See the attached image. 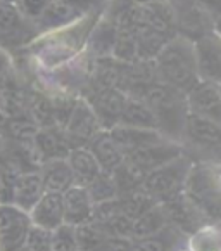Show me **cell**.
Listing matches in <instances>:
<instances>
[{"label": "cell", "mask_w": 221, "mask_h": 251, "mask_svg": "<svg viewBox=\"0 0 221 251\" xmlns=\"http://www.w3.org/2000/svg\"><path fill=\"white\" fill-rule=\"evenodd\" d=\"M159 83L187 94L192 87L199 83L196 49L194 42L177 35L162 47V50L152 61Z\"/></svg>", "instance_id": "cell-1"}, {"label": "cell", "mask_w": 221, "mask_h": 251, "mask_svg": "<svg viewBox=\"0 0 221 251\" xmlns=\"http://www.w3.org/2000/svg\"><path fill=\"white\" fill-rule=\"evenodd\" d=\"M177 35L170 0L140 4V18L136 26V61H154L162 47Z\"/></svg>", "instance_id": "cell-2"}, {"label": "cell", "mask_w": 221, "mask_h": 251, "mask_svg": "<svg viewBox=\"0 0 221 251\" xmlns=\"http://www.w3.org/2000/svg\"><path fill=\"white\" fill-rule=\"evenodd\" d=\"M183 194L206 222H221V165L192 163Z\"/></svg>", "instance_id": "cell-3"}, {"label": "cell", "mask_w": 221, "mask_h": 251, "mask_svg": "<svg viewBox=\"0 0 221 251\" xmlns=\"http://www.w3.org/2000/svg\"><path fill=\"white\" fill-rule=\"evenodd\" d=\"M142 99L154 113L159 132L171 141L180 142L188 118L187 94L157 81L142 96Z\"/></svg>", "instance_id": "cell-4"}, {"label": "cell", "mask_w": 221, "mask_h": 251, "mask_svg": "<svg viewBox=\"0 0 221 251\" xmlns=\"http://www.w3.org/2000/svg\"><path fill=\"white\" fill-rule=\"evenodd\" d=\"M181 149L188 159L221 165V126L188 115L181 135Z\"/></svg>", "instance_id": "cell-5"}, {"label": "cell", "mask_w": 221, "mask_h": 251, "mask_svg": "<svg viewBox=\"0 0 221 251\" xmlns=\"http://www.w3.org/2000/svg\"><path fill=\"white\" fill-rule=\"evenodd\" d=\"M192 166V159L185 154L157 166L152 172L145 174L142 189L155 203H166L173 198L183 194L185 182H187L188 170Z\"/></svg>", "instance_id": "cell-6"}, {"label": "cell", "mask_w": 221, "mask_h": 251, "mask_svg": "<svg viewBox=\"0 0 221 251\" xmlns=\"http://www.w3.org/2000/svg\"><path fill=\"white\" fill-rule=\"evenodd\" d=\"M38 37L33 21L24 18L14 4L0 2V47L14 55L30 47Z\"/></svg>", "instance_id": "cell-7"}, {"label": "cell", "mask_w": 221, "mask_h": 251, "mask_svg": "<svg viewBox=\"0 0 221 251\" xmlns=\"http://www.w3.org/2000/svg\"><path fill=\"white\" fill-rule=\"evenodd\" d=\"M175 16L177 33L196 42L204 35L213 33L214 18L204 9L199 0H170Z\"/></svg>", "instance_id": "cell-8"}, {"label": "cell", "mask_w": 221, "mask_h": 251, "mask_svg": "<svg viewBox=\"0 0 221 251\" xmlns=\"http://www.w3.org/2000/svg\"><path fill=\"white\" fill-rule=\"evenodd\" d=\"M69 148H87L93 137L104 130L93 113L92 106L83 97H78L69 118L63 126Z\"/></svg>", "instance_id": "cell-9"}, {"label": "cell", "mask_w": 221, "mask_h": 251, "mask_svg": "<svg viewBox=\"0 0 221 251\" xmlns=\"http://www.w3.org/2000/svg\"><path fill=\"white\" fill-rule=\"evenodd\" d=\"M31 226L28 211L12 203H0V251H19L24 248Z\"/></svg>", "instance_id": "cell-10"}, {"label": "cell", "mask_w": 221, "mask_h": 251, "mask_svg": "<svg viewBox=\"0 0 221 251\" xmlns=\"http://www.w3.org/2000/svg\"><path fill=\"white\" fill-rule=\"evenodd\" d=\"M87 90L88 92L80 97H83L92 106L100 126L104 130H110L118 125L128 96L119 87H97Z\"/></svg>", "instance_id": "cell-11"}, {"label": "cell", "mask_w": 221, "mask_h": 251, "mask_svg": "<svg viewBox=\"0 0 221 251\" xmlns=\"http://www.w3.org/2000/svg\"><path fill=\"white\" fill-rule=\"evenodd\" d=\"M188 115L221 126V89L214 81L200 80L187 92Z\"/></svg>", "instance_id": "cell-12"}, {"label": "cell", "mask_w": 221, "mask_h": 251, "mask_svg": "<svg viewBox=\"0 0 221 251\" xmlns=\"http://www.w3.org/2000/svg\"><path fill=\"white\" fill-rule=\"evenodd\" d=\"M183 154V149H181L180 142H175L168 137H162L161 141L152 142L149 146L136 149V151L126 154L125 159H128L133 166H136L142 174H149L157 166L164 165V163L171 161V159L178 158V156Z\"/></svg>", "instance_id": "cell-13"}, {"label": "cell", "mask_w": 221, "mask_h": 251, "mask_svg": "<svg viewBox=\"0 0 221 251\" xmlns=\"http://www.w3.org/2000/svg\"><path fill=\"white\" fill-rule=\"evenodd\" d=\"M196 49L197 70H199L200 80L221 81V37L216 33H207L202 38L194 42Z\"/></svg>", "instance_id": "cell-14"}, {"label": "cell", "mask_w": 221, "mask_h": 251, "mask_svg": "<svg viewBox=\"0 0 221 251\" xmlns=\"http://www.w3.org/2000/svg\"><path fill=\"white\" fill-rule=\"evenodd\" d=\"M85 16L88 14H83L76 7L67 4L66 0H48V4L45 5L42 14L35 21V26H37L40 35H47L52 33V31L67 28V26L74 25V23L80 21Z\"/></svg>", "instance_id": "cell-15"}, {"label": "cell", "mask_w": 221, "mask_h": 251, "mask_svg": "<svg viewBox=\"0 0 221 251\" xmlns=\"http://www.w3.org/2000/svg\"><path fill=\"white\" fill-rule=\"evenodd\" d=\"M63 208H64V224L69 226H81L93 220L95 203L87 187L83 185H71L63 192Z\"/></svg>", "instance_id": "cell-16"}, {"label": "cell", "mask_w": 221, "mask_h": 251, "mask_svg": "<svg viewBox=\"0 0 221 251\" xmlns=\"http://www.w3.org/2000/svg\"><path fill=\"white\" fill-rule=\"evenodd\" d=\"M162 206V211L166 215L168 224L173 227H177L178 230L188 236L190 232L200 227L202 224H206V220L202 218V215L197 211V208L185 198V194L173 198V200L166 201V203H159Z\"/></svg>", "instance_id": "cell-17"}, {"label": "cell", "mask_w": 221, "mask_h": 251, "mask_svg": "<svg viewBox=\"0 0 221 251\" xmlns=\"http://www.w3.org/2000/svg\"><path fill=\"white\" fill-rule=\"evenodd\" d=\"M28 215H30V220L33 226L55 230L64 224L63 194L45 191L40 196V200L35 203V206L28 211Z\"/></svg>", "instance_id": "cell-18"}, {"label": "cell", "mask_w": 221, "mask_h": 251, "mask_svg": "<svg viewBox=\"0 0 221 251\" xmlns=\"http://www.w3.org/2000/svg\"><path fill=\"white\" fill-rule=\"evenodd\" d=\"M33 148L40 165L47 159L66 158L69 152V144L61 126H40L33 137Z\"/></svg>", "instance_id": "cell-19"}, {"label": "cell", "mask_w": 221, "mask_h": 251, "mask_svg": "<svg viewBox=\"0 0 221 251\" xmlns=\"http://www.w3.org/2000/svg\"><path fill=\"white\" fill-rule=\"evenodd\" d=\"M87 148L95 156L102 172H107V174H112L125 161V152H123L121 146L112 137L110 130H100L92 141L88 142Z\"/></svg>", "instance_id": "cell-20"}, {"label": "cell", "mask_w": 221, "mask_h": 251, "mask_svg": "<svg viewBox=\"0 0 221 251\" xmlns=\"http://www.w3.org/2000/svg\"><path fill=\"white\" fill-rule=\"evenodd\" d=\"M45 192L42 175L37 170H26L18 175L14 187V196H12V204L24 211H30L35 206L40 196Z\"/></svg>", "instance_id": "cell-21"}, {"label": "cell", "mask_w": 221, "mask_h": 251, "mask_svg": "<svg viewBox=\"0 0 221 251\" xmlns=\"http://www.w3.org/2000/svg\"><path fill=\"white\" fill-rule=\"evenodd\" d=\"M185 236L177 227L168 226L151 236L133 239V251H178L185 248Z\"/></svg>", "instance_id": "cell-22"}, {"label": "cell", "mask_w": 221, "mask_h": 251, "mask_svg": "<svg viewBox=\"0 0 221 251\" xmlns=\"http://www.w3.org/2000/svg\"><path fill=\"white\" fill-rule=\"evenodd\" d=\"M38 172L42 175L44 189L48 192H61L74 185V177L71 172V166L66 158L47 159L38 166Z\"/></svg>", "instance_id": "cell-23"}, {"label": "cell", "mask_w": 221, "mask_h": 251, "mask_svg": "<svg viewBox=\"0 0 221 251\" xmlns=\"http://www.w3.org/2000/svg\"><path fill=\"white\" fill-rule=\"evenodd\" d=\"M66 159L71 166V172H73L74 184H78V185L87 187V185H90L100 174H102V168L99 166L95 156L90 152L88 148L69 149Z\"/></svg>", "instance_id": "cell-24"}, {"label": "cell", "mask_w": 221, "mask_h": 251, "mask_svg": "<svg viewBox=\"0 0 221 251\" xmlns=\"http://www.w3.org/2000/svg\"><path fill=\"white\" fill-rule=\"evenodd\" d=\"M118 125L157 130V122H155V116L151 107H149V104L142 97H135V96L126 97V102L125 107H123L121 118H119Z\"/></svg>", "instance_id": "cell-25"}, {"label": "cell", "mask_w": 221, "mask_h": 251, "mask_svg": "<svg viewBox=\"0 0 221 251\" xmlns=\"http://www.w3.org/2000/svg\"><path fill=\"white\" fill-rule=\"evenodd\" d=\"M187 251H221V224L206 222L185 239Z\"/></svg>", "instance_id": "cell-26"}, {"label": "cell", "mask_w": 221, "mask_h": 251, "mask_svg": "<svg viewBox=\"0 0 221 251\" xmlns=\"http://www.w3.org/2000/svg\"><path fill=\"white\" fill-rule=\"evenodd\" d=\"M166 226H168V220H166L162 206L161 204H154L147 211H144L140 217H136L133 220L132 239H140V237L151 236V234L164 229Z\"/></svg>", "instance_id": "cell-27"}, {"label": "cell", "mask_w": 221, "mask_h": 251, "mask_svg": "<svg viewBox=\"0 0 221 251\" xmlns=\"http://www.w3.org/2000/svg\"><path fill=\"white\" fill-rule=\"evenodd\" d=\"M74 229H76V243L80 251H97V248L102 244L107 236L102 227L93 220L76 226Z\"/></svg>", "instance_id": "cell-28"}, {"label": "cell", "mask_w": 221, "mask_h": 251, "mask_svg": "<svg viewBox=\"0 0 221 251\" xmlns=\"http://www.w3.org/2000/svg\"><path fill=\"white\" fill-rule=\"evenodd\" d=\"M87 189H88L90 196H92L95 204L116 200L119 196L118 185H116L114 178H112V174H107V172H102L92 184L87 185Z\"/></svg>", "instance_id": "cell-29"}, {"label": "cell", "mask_w": 221, "mask_h": 251, "mask_svg": "<svg viewBox=\"0 0 221 251\" xmlns=\"http://www.w3.org/2000/svg\"><path fill=\"white\" fill-rule=\"evenodd\" d=\"M52 251H80L74 226L63 224L55 230H52Z\"/></svg>", "instance_id": "cell-30"}, {"label": "cell", "mask_w": 221, "mask_h": 251, "mask_svg": "<svg viewBox=\"0 0 221 251\" xmlns=\"http://www.w3.org/2000/svg\"><path fill=\"white\" fill-rule=\"evenodd\" d=\"M19 174L21 172L9 163L0 165V203H12L16 180Z\"/></svg>", "instance_id": "cell-31"}, {"label": "cell", "mask_w": 221, "mask_h": 251, "mask_svg": "<svg viewBox=\"0 0 221 251\" xmlns=\"http://www.w3.org/2000/svg\"><path fill=\"white\" fill-rule=\"evenodd\" d=\"M24 248H28L30 251H52V230L31 226Z\"/></svg>", "instance_id": "cell-32"}, {"label": "cell", "mask_w": 221, "mask_h": 251, "mask_svg": "<svg viewBox=\"0 0 221 251\" xmlns=\"http://www.w3.org/2000/svg\"><path fill=\"white\" fill-rule=\"evenodd\" d=\"M47 4L48 0H14V5L18 7V11L33 23L38 19V16L42 14Z\"/></svg>", "instance_id": "cell-33"}, {"label": "cell", "mask_w": 221, "mask_h": 251, "mask_svg": "<svg viewBox=\"0 0 221 251\" xmlns=\"http://www.w3.org/2000/svg\"><path fill=\"white\" fill-rule=\"evenodd\" d=\"M97 251H133V239L123 236H109L102 241Z\"/></svg>", "instance_id": "cell-34"}, {"label": "cell", "mask_w": 221, "mask_h": 251, "mask_svg": "<svg viewBox=\"0 0 221 251\" xmlns=\"http://www.w3.org/2000/svg\"><path fill=\"white\" fill-rule=\"evenodd\" d=\"M66 2L83 14H100L109 0H66Z\"/></svg>", "instance_id": "cell-35"}, {"label": "cell", "mask_w": 221, "mask_h": 251, "mask_svg": "<svg viewBox=\"0 0 221 251\" xmlns=\"http://www.w3.org/2000/svg\"><path fill=\"white\" fill-rule=\"evenodd\" d=\"M14 70V55L0 47V81Z\"/></svg>", "instance_id": "cell-36"}, {"label": "cell", "mask_w": 221, "mask_h": 251, "mask_svg": "<svg viewBox=\"0 0 221 251\" xmlns=\"http://www.w3.org/2000/svg\"><path fill=\"white\" fill-rule=\"evenodd\" d=\"M199 2L204 5V9H206L214 19H216L218 16H221V0H199Z\"/></svg>", "instance_id": "cell-37"}, {"label": "cell", "mask_w": 221, "mask_h": 251, "mask_svg": "<svg viewBox=\"0 0 221 251\" xmlns=\"http://www.w3.org/2000/svg\"><path fill=\"white\" fill-rule=\"evenodd\" d=\"M7 161V144H5L4 135L0 133V165H4Z\"/></svg>", "instance_id": "cell-38"}, {"label": "cell", "mask_w": 221, "mask_h": 251, "mask_svg": "<svg viewBox=\"0 0 221 251\" xmlns=\"http://www.w3.org/2000/svg\"><path fill=\"white\" fill-rule=\"evenodd\" d=\"M213 31L218 35V37H221V16H218L216 19H214V26H213Z\"/></svg>", "instance_id": "cell-39"}, {"label": "cell", "mask_w": 221, "mask_h": 251, "mask_svg": "<svg viewBox=\"0 0 221 251\" xmlns=\"http://www.w3.org/2000/svg\"><path fill=\"white\" fill-rule=\"evenodd\" d=\"M138 4H147V2H157V0H135Z\"/></svg>", "instance_id": "cell-40"}, {"label": "cell", "mask_w": 221, "mask_h": 251, "mask_svg": "<svg viewBox=\"0 0 221 251\" xmlns=\"http://www.w3.org/2000/svg\"><path fill=\"white\" fill-rule=\"evenodd\" d=\"M0 2H9V4H14V0H0Z\"/></svg>", "instance_id": "cell-41"}, {"label": "cell", "mask_w": 221, "mask_h": 251, "mask_svg": "<svg viewBox=\"0 0 221 251\" xmlns=\"http://www.w3.org/2000/svg\"><path fill=\"white\" fill-rule=\"evenodd\" d=\"M19 251H30V250H28V248H21Z\"/></svg>", "instance_id": "cell-42"}, {"label": "cell", "mask_w": 221, "mask_h": 251, "mask_svg": "<svg viewBox=\"0 0 221 251\" xmlns=\"http://www.w3.org/2000/svg\"><path fill=\"white\" fill-rule=\"evenodd\" d=\"M178 251H187V250H185V248H181V250H178Z\"/></svg>", "instance_id": "cell-43"}, {"label": "cell", "mask_w": 221, "mask_h": 251, "mask_svg": "<svg viewBox=\"0 0 221 251\" xmlns=\"http://www.w3.org/2000/svg\"><path fill=\"white\" fill-rule=\"evenodd\" d=\"M218 85H220V89H221V81H220V83H218Z\"/></svg>", "instance_id": "cell-44"}, {"label": "cell", "mask_w": 221, "mask_h": 251, "mask_svg": "<svg viewBox=\"0 0 221 251\" xmlns=\"http://www.w3.org/2000/svg\"><path fill=\"white\" fill-rule=\"evenodd\" d=\"M220 224H221V222H220Z\"/></svg>", "instance_id": "cell-45"}]
</instances>
